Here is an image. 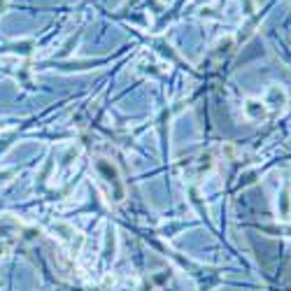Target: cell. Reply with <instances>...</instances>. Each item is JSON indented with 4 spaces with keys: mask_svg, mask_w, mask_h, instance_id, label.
<instances>
[{
    "mask_svg": "<svg viewBox=\"0 0 291 291\" xmlns=\"http://www.w3.org/2000/svg\"><path fill=\"white\" fill-rule=\"evenodd\" d=\"M245 112H247V117H251V119H263L266 117V107H263V103L261 101H247V105H245Z\"/></svg>",
    "mask_w": 291,
    "mask_h": 291,
    "instance_id": "1",
    "label": "cell"
}]
</instances>
